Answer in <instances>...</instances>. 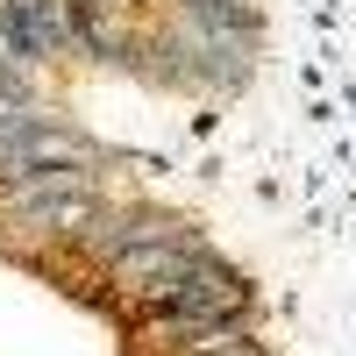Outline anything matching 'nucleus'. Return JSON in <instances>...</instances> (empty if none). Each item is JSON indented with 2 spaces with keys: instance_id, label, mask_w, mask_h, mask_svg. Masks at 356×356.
<instances>
[{
  "instance_id": "f257e3e1",
  "label": "nucleus",
  "mask_w": 356,
  "mask_h": 356,
  "mask_svg": "<svg viewBox=\"0 0 356 356\" xmlns=\"http://www.w3.org/2000/svg\"><path fill=\"white\" fill-rule=\"evenodd\" d=\"M178 321H186V328H207V321H221V314H235V307H243V285H235L228 271H214V264H193V271L186 278H178V292H171V300H164Z\"/></svg>"
},
{
  "instance_id": "f03ea898",
  "label": "nucleus",
  "mask_w": 356,
  "mask_h": 356,
  "mask_svg": "<svg viewBox=\"0 0 356 356\" xmlns=\"http://www.w3.org/2000/svg\"><path fill=\"white\" fill-rule=\"evenodd\" d=\"M193 264H200V250H186L178 235H157V243L122 250V271L136 278V292H157V300H171V292H178V278H186Z\"/></svg>"
}]
</instances>
